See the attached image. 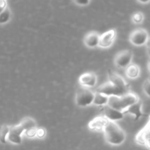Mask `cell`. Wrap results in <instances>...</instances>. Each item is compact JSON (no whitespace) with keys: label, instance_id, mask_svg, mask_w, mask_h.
<instances>
[{"label":"cell","instance_id":"obj_1","mask_svg":"<svg viewBox=\"0 0 150 150\" xmlns=\"http://www.w3.org/2000/svg\"><path fill=\"white\" fill-rule=\"evenodd\" d=\"M104 137L106 142L113 146L122 144L126 139L124 130L114 122H108L103 130Z\"/></svg>","mask_w":150,"mask_h":150},{"label":"cell","instance_id":"obj_2","mask_svg":"<svg viewBox=\"0 0 150 150\" xmlns=\"http://www.w3.org/2000/svg\"><path fill=\"white\" fill-rule=\"evenodd\" d=\"M139 100L140 99L136 94L128 92L121 97H109L107 105L117 111L123 113L128 107L137 103Z\"/></svg>","mask_w":150,"mask_h":150},{"label":"cell","instance_id":"obj_3","mask_svg":"<svg viewBox=\"0 0 150 150\" xmlns=\"http://www.w3.org/2000/svg\"><path fill=\"white\" fill-rule=\"evenodd\" d=\"M95 93L89 88L81 86L78 89L76 95V105L79 107H86L92 104Z\"/></svg>","mask_w":150,"mask_h":150},{"label":"cell","instance_id":"obj_4","mask_svg":"<svg viewBox=\"0 0 150 150\" xmlns=\"http://www.w3.org/2000/svg\"><path fill=\"white\" fill-rule=\"evenodd\" d=\"M129 40L133 45L141 46V45H145L148 42L149 35L146 29L139 28V29H135L130 33Z\"/></svg>","mask_w":150,"mask_h":150},{"label":"cell","instance_id":"obj_5","mask_svg":"<svg viewBox=\"0 0 150 150\" xmlns=\"http://www.w3.org/2000/svg\"><path fill=\"white\" fill-rule=\"evenodd\" d=\"M133 54L131 51L125 50L119 52L114 59L116 66L120 68H126L131 64Z\"/></svg>","mask_w":150,"mask_h":150},{"label":"cell","instance_id":"obj_6","mask_svg":"<svg viewBox=\"0 0 150 150\" xmlns=\"http://www.w3.org/2000/svg\"><path fill=\"white\" fill-rule=\"evenodd\" d=\"M97 92L102 95H105L107 97L111 96H117L121 97L123 95H125L120 89L116 87L114 84L111 83L110 81L106 82L103 84L100 85L97 89Z\"/></svg>","mask_w":150,"mask_h":150},{"label":"cell","instance_id":"obj_7","mask_svg":"<svg viewBox=\"0 0 150 150\" xmlns=\"http://www.w3.org/2000/svg\"><path fill=\"white\" fill-rule=\"evenodd\" d=\"M108 77H109L110 82L112 84H114L116 87L120 89L123 93L125 94L129 92V85L127 84V82L125 81V79L122 77L120 76V75L117 74L116 73H114L111 70L108 71Z\"/></svg>","mask_w":150,"mask_h":150},{"label":"cell","instance_id":"obj_8","mask_svg":"<svg viewBox=\"0 0 150 150\" xmlns=\"http://www.w3.org/2000/svg\"><path fill=\"white\" fill-rule=\"evenodd\" d=\"M24 133V130L20 125L11 126L10 132L7 135V141L16 145H19L22 143V135Z\"/></svg>","mask_w":150,"mask_h":150},{"label":"cell","instance_id":"obj_9","mask_svg":"<svg viewBox=\"0 0 150 150\" xmlns=\"http://www.w3.org/2000/svg\"><path fill=\"white\" fill-rule=\"evenodd\" d=\"M116 35H117V32L114 29H110V30L104 32L103 34L100 35L98 46L103 48H107L111 47L115 40Z\"/></svg>","mask_w":150,"mask_h":150},{"label":"cell","instance_id":"obj_10","mask_svg":"<svg viewBox=\"0 0 150 150\" xmlns=\"http://www.w3.org/2000/svg\"><path fill=\"white\" fill-rule=\"evenodd\" d=\"M135 141L137 144L146 146L148 149H149V122L138 133Z\"/></svg>","mask_w":150,"mask_h":150},{"label":"cell","instance_id":"obj_11","mask_svg":"<svg viewBox=\"0 0 150 150\" xmlns=\"http://www.w3.org/2000/svg\"><path fill=\"white\" fill-rule=\"evenodd\" d=\"M79 83L86 88L94 87L97 84L98 77L94 73H86L79 77Z\"/></svg>","mask_w":150,"mask_h":150},{"label":"cell","instance_id":"obj_12","mask_svg":"<svg viewBox=\"0 0 150 150\" xmlns=\"http://www.w3.org/2000/svg\"><path fill=\"white\" fill-rule=\"evenodd\" d=\"M103 113L104 117L110 122L119 121L124 118V114L122 112L117 111L111 107L108 106V105L103 106Z\"/></svg>","mask_w":150,"mask_h":150},{"label":"cell","instance_id":"obj_13","mask_svg":"<svg viewBox=\"0 0 150 150\" xmlns=\"http://www.w3.org/2000/svg\"><path fill=\"white\" fill-rule=\"evenodd\" d=\"M108 122L109 121L105 117H97L89 122L88 127L92 130L100 131L104 130Z\"/></svg>","mask_w":150,"mask_h":150},{"label":"cell","instance_id":"obj_14","mask_svg":"<svg viewBox=\"0 0 150 150\" xmlns=\"http://www.w3.org/2000/svg\"><path fill=\"white\" fill-rule=\"evenodd\" d=\"M100 35L96 32H90L86 34L83 39V42L89 48H96L99 45Z\"/></svg>","mask_w":150,"mask_h":150},{"label":"cell","instance_id":"obj_15","mask_svg":"<svg viewBox=\"0 0 150 150\" xmlns=\"http://www.w3.org/2000/svg\"><path fill=\"white\" fill-rule=\"evenodd\" d=\"M142 101L139 100L137 103H134L133 105H130V107L127 108L125 111L123 112V114H130L131 115L134 116V120H138L139 119H140L141 117L144 116V114L142 113Z\"/></svg>","mask_w":150,"mask_h":150},{"label":"cell","instance_id":"obj_16","mask_svg":"<svg viewBox=\"0 0 150 150\" xmlns=\"http://www.w3.org/2000/svg\"><path fill=\"white\" fill-rule=\"evenodd\" d=\"M19 125L21 126L24 132L34 130V129H36L38 127L35 120L34 119L31 118V117H25V118H23Z\"/></svg>","mask_w":150,"mask_h":150},{"label":"cell","instance_id":"obj_17","mask_svg":"<svg viewBox=\"0 0 150 150\" xmlns=\"http://www.w3.org/2000/svg\"><path fill=\"white\" fill-rule=\"evenodd\" d=\"M125 74L128 79H137L140 76V68L137 64H130L128 67H126Z\"/></svg>","mask_w":150,"mask_h":150},{"label":"cell","instance_id":"obj_18","mask_svg":"<svg viewBox=\"0 0 150 150\" xmlns=\"http://www.w3.org/2000/svg\"><path fill=\"white\" fill-rule=\"evenodd\" d=\"M108 98L109 97H107L105 95H102V94H100L96 92L95 93V96H94V100L92 104L95 105H99V106H104V105H106L108 104Z\"/></svg>","mask_w":150,"mask_h":150},{"label":"cell","instance_id":"obj_19","mask_svg":"<svg viewBox=\"0 0 150 150\" xmlns=\"http://www.w3.org/2000/svg\"><path fill=\"white\" fill-rule=\"evenodd\" d=\"M10 127H9L7 125H4L0 127V143L6 144L7 142V138L9 132H10Z\"/></svg>","mask_w":150,"mask_h":150},{"label":"cell","instance_id":"obj_20","mask_svg":"<svg viewBox=\"0 0 150 150\" xmlns=\"http://www.w3.org/2000/svg\"><path fill=\"white\" fill-rule=\"evenodd\" d=\"M11 18V11L8 7L0 13V24H4L10 21Z\"/></svg>","mask_w":150,"mask_h":150},{"label":"cell","instance_id":"obj_21","mask_svg":"<svg viewBox=\"0 0 150 150\" xmlns=\"http://www.w3.org/2000/svg\"><path fill=\"white\" fill-rule=\"evenodd\" d=\"M144 16L142 12H136L132 16V20L135 23H140L143 21Z\"/></svg>","mask_w":150,"mask_h":150},{"label":"cell","instance_id":"obj_22","mask_svg":"<svg viewBox=\"0 0 150 150\" xmlns=\"http://www.w3.org/2000/svg\"><path fill=\"white\" fill-rule=\"evenodd\" d=\"M46 136V130L43 127H38L36 131V136L35 137L38 139H43Z\"/></svg>","mask_w":150,"mask_h":150},{"label":"cell","instance_id":"obj_23","mask_svg":"<svg viewBox=\"0 0 150 150\" xmlns=\"http://www.w3.org/2000/svg\"><path fill=\"white\" fill-rule=\"evenodd\" d=\"M149 86H150V81L149 79H147L145 81L143 85V89L144 93L147 95V97H149Z\"/></svg>","mask_w":150,"mask_h":150},{"label":"cell","instance_id":"obj_24","mask_svg":"<svg viewBox=\"0 0 150 150\" xmlns=\"http://www.w3.org/2000/svg\"><path fill=\"white\" fill-rule=\"evenodd\" d=\"M73 2L78 5L86 6L90 3V1L89 0H76V1H73Z\"/></svg>","mask_w":150,"mask_h":150},{"label":"cell","instance_id":"obj_25","mask_svg":"<svg viewBox=\"0 0 150 150\" xmlns=\"http://www.w3.org/2000/svg\"><path fill=\"white\" fill-rule=\"evenodd\" d=\"M7 7V2L5 0H0V13Z\"/></svg>","mask_w":150,"mask_h":150},{"label":"cell","instance_id":"obj_26","mask_svg":"<svg viewBox=\"0 0 150 150\" xmlns=\"http://www.w3.org/2000/svg\"><path fill=\"white\" fill-rule=\"evenodd\" d=\"M139 2H141V3H148V2H149V0H146V1H139Z\"/></svg>","mask_w":150,"mask_h":150}]
</instances>
